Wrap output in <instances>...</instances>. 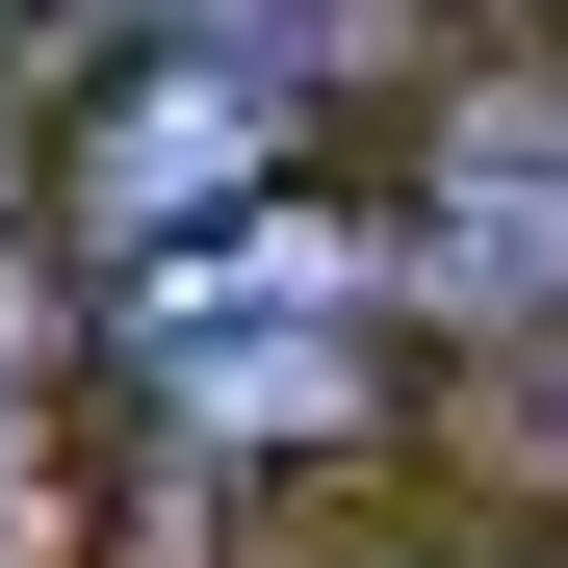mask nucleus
I'll use <instances>...</instances> for the list:
<instances>
[{"instance_id": "obj_1", "label": "nucleus", "mask_w": 568, "mask_h": 568, "mask_svg": "<svg viewBox=\"0 0 568 568\" xmlns=\"http://www.w3.org/2000/svg\"><path fill=\"white\" fill-rule=\"evenodd\" d=\"M362 362H388V311H362V258H336L311 207H233V233L130 258V388H155L181 439H336Z\"/></svg>"}, {"instance_id": "obj_2", "label": "nucleus", "mask_w": 568, "mask_h": 568, "mask_svg": "<svg viewBox=\"0 0 568 568\" xmlns=\"http://www.w3.org/2000/svg\"><path fill=\"white\" fill-rule=\"evenodd\" d=\"M284 130H311V78H284V52H130V104L78 130V207H104V258H181V233H233Z\"/></svg>"}, {"instance_id": "obj_3", "label": "nucleus", "mask_w": 568, "mask_h": 568, "mask_svg": "<svg viewBox=\"0 0 568 568\" xmlns=\"http://www.w3.org/2000/svg\"><path fill=\"white\" fill-rule=\"evenodd\" d=\"M439 284H568V104L439 130Z\"/></svg>"}]
</instances>
